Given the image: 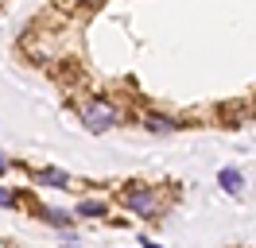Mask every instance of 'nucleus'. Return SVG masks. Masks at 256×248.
I'll use <instances>...</instances> for the list:
<instances>
[{
  "instance_id": "nucleus-4",
  "label": "nucleus",
  "mask_w": 256,
  "mask_h": 248,
  "mask_svg": "<svg viewBox=\"0 0 256 248\" xmlns=\"http://www.w3.org/2000/svg\"><path fill=\"white\" fill-rule=\"evenodd\" d=\"M148 128H152V132H163V136H171V132H175V128H178V124L175 120H171V116H160V112H152V116H148Z\"/></svg>"
},
{
  "instance_id": "nucleus-12",
  "label": "nucleus",
  "mask_w": 256,
  "mask_h": 248,
  "mask_svg": "<svg viewBox=\"0 0 256 248\" xmlns=\"http://www.w3.org/2000/svg\"><path fill=\"white\" fill-rule=\"evenodd\" d=\"M90 4H97V0H90Z\"/></svg>"
},
{
  "instance_id": "nucleus-7",
  "label": "nucleus",
  "mask_w": 256,
  "mask_h": 248,
  "mask_svg": "<svg viewBox=\"0 0 256 248\" xmlns=\"http://www.w3.org/2000/svg\"><path fill=\"white\" fill-rule=\"evenodd\" d=\"M39 214H43V221H50V225H70V221H74V217L62 214V210H39Z\"/></svg>"
},
{
  "instance_id": "nucleus-5",
  "label": "nucleus",
  "mask_w": 256,
  "mask_h": 248,
  "mask_svg": "<svg viewBox=\"0 0 256 248\" xmlns=\"http://www.w3.org/2000/svg\"><path fill=\"white\" fill-rule=\"evenodd\" d=\"M218 182H222L225 190H229V194H237V190H240V170H233V167H225L222 174H218Z\"/></svg>"
},
{
  "instance_id": "nucleus-9",
  "label": "nucleus",
  "mask_w": 256,
  "mask_h": 248,
  "mask_svg": "<svg viewBox=\"0 0 256 248\" xmlns=\"http://www.w3.org/2000/svg\"><path fill=\"white\" fill-rule=\"evenodd\" d=\"M12 202H16V194H12L8 186H0V206H12Z\"/></svg>"
},
{
  "instance_id": "nucleus-3",
  "label": "nucleus",
  "mask_w": 256,
  "mask_h": 248,
  "mask_svg": "<svg viewBox=\"0 0 256 248\" xmlns=\"http://www.w3.org/2000/svg\"><path fill=\"white\" fill-rule=\"evenodd\" d=\"M35 182L50 186V190H66L70 178H66V170H58V167H39V170H35Z\"/></svg>"
},
{
  "instance_id": "nucleus-6",
  "label": "nucleus",
  "mask_w": 256,
  "mask_h": 248,
  "mask_svg": "<svg viewBox=\"0 0 256 248\" xmlns=\"http://www.w3.org/2000/svg\"><path fill=\"white\" fill-rule=\"evenodd\" d=\"M78 214L82 217H105V202H94V198H86L78 206Z\"/></svg>"
},
{
  "instance_id": "nucleus-8",
  "label": "nucleus",
  "mask_w": 256,
  "mask_h": 248,
  "mask_svg": "<svg viewBox=\"0 0 256 248\" xmlns=\"http://www.w3.org/2000/svg\"><path fill=\"white\" fill-rule=\"evenodd\" d=\"M222 116H225V120H233V124H237L240 116H244V105H225V108H222Z\"/></svg>"
},
{
  "instance_id": "nucleus-2",
  "label": "nucleus",
  "mask_w": 256,
  "mask_h": 248,
  "mask_svg": "<svg viewBox=\"0 0 256 248\" xmlns=\"http://www.w3.org/2000/svg\"><path fill=\"white\" fill-rule=\"evenodd\" d=\"M120 202H124L132 214H140V217H156L160 214V194H156L152 186H124V190H120Z\"/></svg>"
},
{
  "instance_id": "nucleus-1",
  "label": "nucleus",
  "mask_w": 256,
  "mask_h": 248,
  "mask_svg": "<svg viewBox=\"0 0 256 248\" xmlns=\"http://www.w3.org/2000/svg\"><path fill=\"white\" fill-rule=\"evenodd\" d=\"M82 124H86L90 132H109L112 124H116V105L105 101V97L86 101V105H82Z\"/></svg>"
},
{
  "instance_id": "nucleus-11",
  "label": "nucleus",
  "mask_w": 256,
  "mask_h": 248,
  "mask_svg": "<svg viewBox=\"0 0 256 248\" xmlns=\"http://www.w3.org/2000/svg\"><path fill=\"white\" fill-rule=\"evenodd\" d=\"M144 248H160V244H156V240H144Z\"/></svg>"
},
{
  "instance_id": "nucleus-10",
  "label": "nucleus",
  "mask_w": 256,
  "mask_h": 248,
  "mask_svg": "<svg viewBox=\"0 0 256 248\" xmlns=\"http://www.w3.org/2000/svg\"><path fill=\"white\" fill-rule=\"evenodd\" d=\"M4 167H8V159H4V155H0V174H4Z\"/></svg>"
}]
</instances>
